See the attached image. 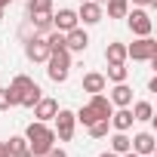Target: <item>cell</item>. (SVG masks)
I'll use <instances>...</instances> for the list:
<instances>
[{"label":"cell","mask_w":157,"mask_h":157,"mask_svg":"<svg viewBox=\"0 0 157 157\" xmlns=\"http://www.w3.org/2000/svg\"><path fill=\"white\" fill-rule=\"evenodd\" d=\"M6 108H16V105H13V96H10V86H0V111H6Z\"/></svg>","instance_id":"obj_28"},{"label":"cell","mask_w":157,"mask_h":157,"mask_svg":"<svg viewBox=\"0 0 157 157\" xmlns=\"http://www.w3.org/2000/svg\"><path fill=\"white\" fill-rule=\"evenodd\" d=\"M31 25H34V31H40V34H49V31H52V13L31 16Z\"/></svg>","instance_id":"obj_21"},{"label":"cell","mask_w":157,"mask_h":157,"mask_svg":"<svg viewBox=\"0 0 157 157\" xmlns=\"http://www.w3.org/2000/svg\"><path fill=\"white\" fill-rule=\"evenodd\" d=\"M22 157H37V154H31V151H28V154H22Z\"/></svg>","instance_id":"obj_35"},{"label":"cell","mask_w":157,"mask_h":157,"mask_svg":"<svg viewBox=\"0 0 157 157\" xmlns=\"http://www.w3.org/2000/svg\"><path fill=\"white\" fill-rule=\"evenodd\" d=\"M132 3H139V6H157V0H132Z\"/></svg>","instance_id":"obj_30"},{"label":"cell","mask_w":157,"mask_h":157,"mask_svg":"<svg viewBox=\"0 0 157 157\" xmlns=\"http://www.w3.org/2000/svg\"><path fill=\"white\" fill-rule=\"evenodd\" d=\"M99 157H120V154H114V151H105V154H99Z\"/></svg>","instance_id":"obj_32"},{"label":"cell","mask_w":157,"mask_h":157,"mask_svg":"<svg viewBox=\"0 0 157 157\" xmlns=\"http://www.w3.org/2000/svg\"><path fill=\"white\" fill-rule=\"evenodd\" d=\"M25 56L31 62H46L49 59V46H46V37H31L25 43Z\"/></svg>","instance_id":"obj_7"},{"label":"cell","mask_w":157,"mask_h":157,"mask_svg":"<svg viewBox=\"0 0 157 157\" xmlns=\"http://www.w3.org/2000/svg\"><path fill=\"white\" fill-rule=\"evenodd\" d=\"M25 139H28V151H31V154H37V157H43V154L56 145V129H49L46 123L34 120V123H28Z\"/></svg>","instance_id":"obj_1"},{"label":"cell","mask_w":157,"mask_h":157,"mask_svg":"<svg viewBox=\"0 0 157 157\" xmlns=\"http://www.w3.org/2000/svg\"><path fill=\"white\" fill-rule=\"evenodd\" d=\"M31 86H34V80H31L28 74H16V77H13V83H10V96H13V105H19V102H22V96H25Z\"/></svg>","instance_id":"obj_11"},{"label":"cell","mask_w":157,"mask_h":157,"mask_svg":"<svg viewBox=\"0 0 157 157\" xmlns=\"http://www.w3.org/2000/svg\"><path fill=\"white\" fill-rule=\"evenodd\" d=\"M43 157H68V154H65V151H62V148H56V145H52V148H49V151H46V154H43Z\"/></svg>","instance_id":"obj_29"},{"label":"cell","mask_w":157,"mask_h":157,"mask_svg":"<svg viewBox=\"0 0 157 157\" xmlns=\"http://www.w3.org/2000/svg\"><path fill=\"white\" fill-rule=\"evenodd\" d=\"M13 3V0H0V10H3V6H10Z\"/></svg>","instance_id":"obj_34"},{"label":"cell","mask_w":157,"mask_h":157,"mask_svg":"<svg viewBox=\"0 0 157 157\" xmlns=\"http://www.w3.org/2000/svg\"><path fill=\"white\" fill-rule=\"evenodd\" d=\"M126 59H132V62H151V59H157V40L139 37L136 43L126 46Z\"/></svg>","instance_id":"obj_3"},{"label":"cell","mask_w":157,"mask_h":157,"mask_svg":"<svg viewBox=\"0 0 157 157\" xmlns=\"http://www.w3.org/2000/svg\"><path fill=\"white\" fill-rule=\"evenodd\" d=\"M145 157H154V154H145Z\"/></svg>","instance_id":"obj_38"},{"label":"cell","mask_w":157,"mask_h":157,"mask_svg":"<svg viewBox=\"0 0 157 157\" xmlns=\"http://www.w3.org/2000/svg\"><path fill=\"white\" fill-rule=\"evenodd\" d=\"M111 151L114 154H126L129 151V136L126 132H114L111 136Z\"/></svg>","instance_id":"obj_24"},{"label":"cell","mask_w":157,"mask_h":157,"mask_svg":"<svg viewBox=\"0 0 157 157\" xmlns=\"http://www.w3.org/2000/svg\"><path fill=\"white\" fill-rule=\"evenodd\" d=\"M80 3H83V0H80Z\"/></svg>","instance_id":"obj_39"},{"label":"cell","mask_w":157,"mask_h":157,"mask_svg":"<svg viewBox=\"0 0 157 157\" xmlns=\"http://www.w3.org/2000/svg\"><path fill=\"white\" fill-rule=\"evenodd\" d=\"M74 117H77V123H83V126H90V123H96V120H99V114H96V111H93L90 105H83L80 111L74 114Z\"/></svg>","instance_id":"obj_27"},{"label":"cell","mask_w":157,"mask_h":157,"mask_svg":"<svg viewBox=\"0 0 157 157\" xmlns=\"http://www.w3.org/2000/svg\"><path fill=\"white\" fill-rule=\"evenodd\" d=\"M96 3H105V0H96Z\"/></svg>","instance_id":"obj_37"},{"label":"cell","mask_w":157,"mask_h":157,"mask_svg":"<svg viewBox=\"0 0 157 157\" xmlns=\"http://www.w3.org/2000/svg\"><path fill=\"white\" fill-rule=\"evenodd\" d=\"M105 86H108L105 74H99V71H90V74H83V93L96 96V93H105Z\"/></svg>","instance_id":"obj_12"},{"label":"cell","mask_w":157,"mask_h":157,"mask_svg":"<svg viewBox=\"0 0 157 157\" xmlns=\"http://www.w3.org/2000/svg\"><path fill=\"white\" fill-rule=\"evenodd\" d=\"M129 111H132V120H142V123L154 120V108H151V102H136Z\"/></svg>","instance_id":"obj_18"},{"label":"cell","mask_w":157,"mask_h":157,"mask_svg":"<svg viewBox=\"0 0 157 157\" xmlns=\"http://www.w3.org/2000/svg\"><path fill=\"white\" fill-rule=\"evenodd\" d=\"M154 148H157V139H154L151 132H139V136H132V139H129V151H136L139 157L154 154Z\"/></svg>","instance_id":"obj_8"},{"label":"cell","mask_w":157,"mask_h":157,"mask_svg":"<svg viewBox=\"0 0 157 157\" xmlns=\"http://www.w3.org/2000/svg\"><path fill=\"white\" fill-rule=\"evenodd\" d=\"M126 68L123 65H108V74H105V80H111V83H126Z\"/></svg>","instance_id":"obj_25"},{"label":"cell","mask_w":157,"mask_h":157,"mask_svg":"<svg viewBox=\"0 0 157 157\" xmlns=\"http://www.w3.org/2000/svg\"><path fill=\"white\" fill-rule=\"evenodd\" d=\"M105 59H108V65H123L126 62V43H108L105 46Z\"/></svg>","instance_id":"obj_17"},{"label":"cell","mask_w":157,"mask_h":157,"mask_svg":"<svg viewBox=\"0 0 157 157\" xmlns=\"http://www.w3.org/2000/svg\"><path fill=\"white\" fill-rule=\"evenodd\" d=\"M46 65H49V68H46L49 80H52V83H65L68 74H71V52H68V49H56V52H49Z\"/></svg>","instance_id":"obj_2"},{"label":"cell","mask_w":157,"mask_h":157,"mask_svg":"<svg viewBox=\"0 0 157 157\" xmlns=\"http://www.w3.org/2000/svg\"><path fill=\"white\" fill-rule=\"evenodd\" d=\"M111 105L129 108V105H132V90H129L126 83H114V90H111Z\"/></svg>","instance_id":"obj_14"},{"label":"cell","mask_w":157,"mask_h":157,"mask_svg":"<svg viewBox=\"0 0 157 157\" xmlns=\"http://www.w3.org/2000/svg\"><path fill=\"white\" fill-rule=\"evenodd\" d=\"M0 19H3V10H0Z\"/></svg>","instance_id":"obj_36"},{"label":"cell","mask_w":157,"mask_h":157,"mask_svg":"<svg viewBox=\"0 0 157 157\" xmlns=\"http://www.w3.org/2000/svg\"><path fill=\"white\" fill-rule=\"evenodd\" d=\"M86 129H90V136H93V139H105V136H108V129H111V120L99 117V120H96V123H90Z\"/></svg>","instance_id":"obj_23"},{"label":"cell","mask_w":157,"mask_h":157,"mask_svg":"<svg viewBox=\"0 0 157 157\" xmlns=\"http://www.w3.org/2000/svg\"><path fill=\"white\" fill-rule=\"evenodd\" d=\"M56 111H59V102H56V99H40V102L34 105V117H37L40 123L52 120V117H56Z\"/></svg>","instance_id":"obj_13"},{"label":"cell","mask_w":157,"mask_h":157,"mask_svg":"<svg viewBox=\"0 0 157 157\" xmlns=\"http://www.w3.org/2000/svg\"><path fill=\"white\" fill-rule=\"evenodd\" d=\"M40 99H43V90H40L37 83H34V86H31V90H28V93L22 96V102H19V105H22V108H34V105H37Z\"/></svg>","instance_id":"obj_22"},{"label":"cell","mask_w":157,"mask_h":157,"mask_svg":"<svg viewBox=\"0 0 157 157\" xmlns=\"http://www.w3.org/2000/svg\"><path fill=\"white\" fill-rule=\"evenodd\" d=\"M40 13H52V0H28V16H40Z\"/></svg>","instance_id":"obj_26"},{"label":"cell","mask_w":157,"mask_h":157,"mask_svg":"<svg viewBox=\"0 0 157 157\" xmlns=\"http://www.w3.org/2000/svg\"><path fill=\"white\" fill-rule=\"evenodd\" d=\"M6 151H10V157H22V154H28V139H25V136H13V139L6 142Z\"/></svg>","instance_id":"obj_20"},{"label":"cell","mask_w":157,"mask_h":157,"mask_svg":"<svg viewBox=\"0 0 157 157\" xmlns=\"http://www.w3.org/2000/svg\"><path fill=\"white\" fill-rule=\"evenodd\" d=\"M120 157H139V154H136V151H126V154H120Z\"/></svg>","instance_id":"obj_33"},{"label":"cell","mask_w":157,"mask_h":157,"mask_svg":"<svg viewBox=\"0 0 157 157\" xmlns=\"http://www.w3.org/2000/svg\"><path fill=\"white\" fill-rule=\"evenodd\" d=\"M90 108H93L99 117H105V120H108V117H111V111H114V105H111V99H108L105 93H96V96L90 99Z\"/></svg>","instance_id":"obj_15"},{"label":"cell","mask_w":157,"mask_h":157,"mask_svg":"<svg viewBox=\"0 0 157 157\" xmlns=\"http://www.w3.org/2000/svg\"><path fill=\"white\" fill-rule=\"evenodd\" d=\"M86 46H90V34L83 28H71L65 34V49L68 52H86Z\"/></svg>","instance_id":"obj_6"},{"label":"cell","mask_w":157,"mask_h":157,"mask_svg":"<svg viewBox=\"0 0 157 157\" xmlns=\"http://www.w3.org/2000/svg\"><path fill=\"white\" fill-rule=\"evenodd\" d=\"M77 22H80V19H77V13H74V10H59V13L52 16V28H56V31H62V34H68L71 28H77Z\"/></svg>","instance_id":"obj_10"},{"label":"cell","mask_w":157,"mask_h":157,"mask_svg":"<svg viewBox=\"0 0 157 157\" xmlns=\"http://www.w3.org/2000/svg\"><path fill=\"white\" fill-rule=\"evenodd\" d=\"M77 19H80L83 25H99L102 22V3H96V0H83Z\"/></svg>","instance_id":"obj_9"},{"label":"cell","mask_w":157,"mask_h":157,"mask_svg":"<svg viewBox=\"0 0 157 157\" xmlns=\"http://www.w3.org/2000/svg\"><path fill=\"white\" fill-rule=\"evenodd\" d=\"M52 120H56V139H59V142H71V139H74V129H77V117H74V111L59 108Z\"/></svg>","instance_id":"obj_4"},{"label":"cell","mask_w":157,"mask_h":157,"mask_svg":"<svg viewBox=\"0 0 157 157\" xmlns=\"http://www.w3.org/2000/svg\"><path fill=\"white\" fill-rule=\"evenodd\" d=\"M123 19L129 22V31H132L136 37H151V31H154V22H151V16H148L145 10H132V13H126Z\"/></svg>","instance_id":"obj_5"},{"label":"cell","mask_w":157,"mask_h":157,"mask_svg":"<svg viewBox=\"0 0 157 157\" xmlns=\"http://www.w3.org/2000/svg\"><path fill=\"white\" fill-rule=\"evenodd\" d=\"M108 120H111V126H114L117 132H126V129L132 126V111H129V108H120V111H111V117H108Z\"/></svg>","instance_id":"obj_16"},{"label":"cell","mask_w":157,"mask_h":157,"mask_svg":"<svg viewBox=\"0 0 157 157\" xmlns=\"http://www.w3.org/2000/svg\"><path fill=\"white\" fill-rule=\"evenodd\" d=\"M108 6V19H123L129 13V0H105Z\"/></svg>","instance_id":"obj_19"},{"label":"cell","mask_w":157,"mask_h":157,"mask_svg":"<svg viewBox=\"0 0 157 157\" xmlns=\"http://www.w3.org/2000/svg\"><path fill=\"white\" fill-rule=\"evenodd\" d=\"M0 157H10V151H6V142H0Z\"/></svg>","instance_id":"obj_31"}]
</instances>
